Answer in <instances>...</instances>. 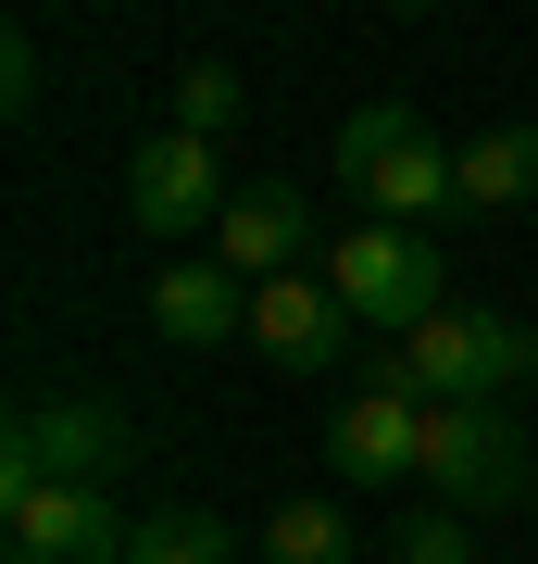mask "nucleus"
<instances>
[{
    "label": "nucleus",
    "instance_id": "20e7f679",
    "mask_svg": "<svg viewBox=\"0 0 538 564\" xmlns=\"http://www.w3.org/2000/svg\"><path fill=\"white\" fill-rule=\"evenodd\" d=\"M314 276L351 302V326H388V339H414V326L451 302V263H439L426 226H351V239H326Z\"/></svg>",
    "mask_w": 538,
    "mask_h": 564
},
{
    "label": "nucleus",
    "instance_id": "f3484780",
    "mask_svg": "<svg viewBox=\"0 0 538 564\" xmlns=\"http://www.w3.org/2000/svg\"><path fill=\"white\" fill-rule=\"evenodd\" d=\"M25 101H39V39L13 25V39H0V113H25Z\"/></svg>",
    "mask_w": 538,
    "mask_h": 564
},
{
    "label": "nucleus",
    "instance_id": "0eeeda50",
    "mask_svg": "<svg viewBox=\"0 0 538 564\" xmlns=\"http://www.w3.org/2000/svg\"><path fill=\"white\" fill-rule=\"evenodd\" d=\"M226 202H239V188H226L213 139H188V126L139 139V163H125V214H139V239H163V263H176V239H213Z\"/></svg>",
    "mask_w": 538,
    "mask_h": 564
},
{
    "label": "nucleus",
    "instance_id": "ddd939ff",
    "mask_svg": "<svg viewBox=\"0 0 538 564\" xmlns=\"http://www.w3.org/2000/svg\"><path fill=\"white\" fill-rule=\"evenodd\" d=\"M125 564H239V527H226V514H200V502H163V514H139Z\"/></svg>",
    "mask_w": 538,
    "mask_h": 564
},
{
    "label": "nucleus",
    "instance_id": "423d86ee",
    "mask_svg": "<svg viewBox=\"0 0 538 564\" xmlns=\"http://www.w3.org/2000/svg\"><path fill=\"white\" fill-rule=\"evenodd\" d=\"M326 464L339 489H426V389L400 377V351H376V377L326 414Z\"/></svg>",
    "mask_w": 538,
    "mask_h": 564
},
{
    "label": "nucleus",
    "instance_id": "9d476101",
    "mask_svg": "<svg viewBox=\"0 0 538 564\" xmlns=\"http://www.w3.org/2000/svg\"><path fill=\"white\" fill-rule=\"evenodd\" d=\"M300 251H314V202H300L288 176L239 188V202H226V226H213V263H226L239 289H276V276H300Z\"/></svg>",
    "mask_w": 538,
    "mask_h": 564
},
{
    "label": "nucleus",
    "instance_id": "f257e3e1",
    "mask_svg": "<svg viewBox=\"0 0 538 564\" xmlns=\"http://www.w3.org/2000/svg\"><path fill=\"white\" fill-rule=\"evenodd\" d=\"M339 188L363 202V226H439L451 214V139L414 101H363L339 126Z\"/></svg>",
    "mask_w": 538,
    "mask_h": 564
},
{
    "label": "nucleus",
    "instance_id": "f03ea898",
    "mask_svg": "<svg viewBox=\"0 0 538 564\" xmlns=\"http://www.w3.org/2000/svg\"><path fill=\"white\" fill-rule=\"evenodd\" d=\"M400 377L426 389V402H514V389L538 377V326L488 314V302H439L414 326V339H388Z\"/></svg>",
    "mask_w": 538,
    "mask_h": 564
},
{
    "label": "nucleus",
    "instance_id": "4468645a",
    "mask_svg": "<svg viewBox=\"0 0 538 564\" xmlns=\"http://www.w3.org/2000/svg\"><path fill=\"white\" fill-rule=\"evenodd\" d=\"M251 552H263V564H363V552H351V514H339V502H276Z\"/></svg>",
    "mask_w": 538,
    "mask_h": 564
},
{
    "label": "nucleus",
    "instance_id": "6e6552de",
    "mask_svg": "<svg viewBox=\"0 0 538 564\" xmlns=\"http://www.w3.org/2000/svg\"><path fill=\"white\" fill-rule=\"evenodd\" d=\"M113 489H0V564H125Z\"/></svg>",
    "mask_w": 538,
    "mask_h": 564
},
{
    "label": "nucleus",
    "instance_id": "39448f33",
    "mask_svg": "<svg viewBox=\"0 0 538 564\" xmlns=\"http://www.w3.org/2000/svg\"><path fill=\"white\" fill-rule=\"evenodd\" d=\"M526 414L514 402H426V502L451 514H488V502H526Z\"/></svg>",
    "mask_w": 538,
    "mask_h": 564
},
{
    "label": "nucleus",
    "instance_id": "dca6fc26",
    "mask_svg": "<svg viewBox=\"0 0 538 564\" xmlns=\"http://www.w3.org/2000/svg\"><path fill=\"white\" fill-rule=\"evenodd\" d=\"M388 552H400V564H476V514H451V502H414Z\"/></svg>",
    "mask_w": 538,
    "mask_h": 564
},
{
    "label": "nucleus",
    "instance_id": "a211bd4d",
    "mask_svg": "<svg viewBox=\"0 0 538 564\" xmlns=\"http://www.w3.org/2000/svg\"><path fill=\"white\" fill-rule=\"evenodd\" d=\"M363 564H400V552H363Z\"/></svg>",
    "mask_w": 538,
    "mask_h": 564
},
{
    "label": "nucleus",
    "instance_id": "9b49d317",
    "mask_svg": "<svg viewBox=\"0 0 538 564\" xmlns=\"http://www.w3.org/2000/svg\"><path fill=\"white\" fill-rule=\"evenodd\" d=\"M151 326H163V339H176V351L251 339V289L226 276L213 251H176V263H163V276H151Z\"/></svg>",
    "mask_w": 538,
    "mask_h": 564
},
{
    "label": "nucleus",
    "instance_id": "2eb2a0df",
    "mask_svg": "<svg viewBox=\"0 0 538 564\" xmlns=\"http://www.w3.org/2000/svg\"><path fill=\"white\" fill-rule=\"evenodd\" d=\"M239 113H251L239 63H188V76H176V126H188V139H226Z\"/></svg>",
    "mask_w": 538,
    "mask_h": 564
},
{
    "label": "nucleus",
    "instance_id": "6ab92c4d",
    "mask_svg": "<svg viewBox=\"0 0 538 564\" xmlns=\"http://www.w3.org/2000/svg\"><path fill=\"white\" fill-rule=\"evenodd\" d=\"M476 564H488V552H476Z\"/></svg>",
    "mask_w": 538,
    "mask_h": 564
},
{
    "label": "nucleus",
    "instance_id": "f8f14e48",
    "mask_svg": "<svg viewBox=\"0 0 538 564\" xmlns=\"http://www.w3.org/2000/svg\"><path fill=\"white\" fill-rule=\"evenodd\" d=\"M538 202V126H476L451 151V214L488 226V214H526Z\"/></svg>",
    "mask_w": 538,
    "mask_h": 564
},
{
    "label": "nucleus",
    "instance_id": "1a4fd4ad",
    "mask_svg": "<svg viewBox=\"0 0 538 564\" xmlns=\"http://www.w3.org/2000/svg\"><path fill=\"white\" fill-rule=\"evenodd\" d=\"M251 351L276 364V377H339V351H351V302L326 276H276V289H251Z\"/></svg>",
    "mask_w": 538,
    "mask_h": 564
},
{
    "label": "nucleus",
    "instance_id": "7ed1b4c3",
    "mask_svg": "<svg viewBox=\"0 0 538 564\" xmlns=\"http://www.w3.org/2000/svg\"><path fill=\"white\" fill-rule=\"evenodd\" d=\"M125 464H139V426L100 402V389H51L0 440V489H113Z\"/></svg>",
    "mask_w": 538,
    "mask_h": 564
}]
</instances>
